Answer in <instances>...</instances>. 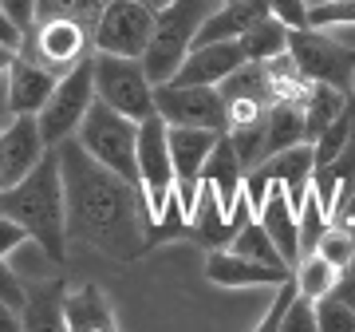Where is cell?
<instances>
[{"instance_id":"52a82bcc","label":"cell","mask_w":355,"mask_h":332,"mask_svg":"<svg viewBox=\"0 0 355 332\" xmlns=\"http://www.w3.org/2000/svg\"><path fill=\"white\" fill-rule=\"evenodd\" d=\"M91 56L83 64L71 67L67 76H60L51 99L44 103V111L36 115L40 135H44L48 147H60V142L76 139L79 127H83V119H87V111H91V103H95V64H91Z\"/></svg>"},{"instance_id":"5bb4252c","label":"cell","mask_w":355,"mask_h":332,"mask_svg":"<svg viewBox=\"0 0 355 332\" xmlns=\"http://www.w3.org/2000/svg\"><path fill=\"white\" fill-rule=\"evenodd\" d=\"M60 76L48 72V67H40L36 60H28L16 51L12 67H8V76H4V99H8V115H40L44 111V103L51 99V91H55Z\"/></svg>"},{"instance_id":"d4e9b609","label":"cell","mask_w":355,"mask_h":332,"mask_svg":"<svg viewBox=\"0 0 355 332\" xmlns=\"http://www.w3.org/2000/svg\"><path fill=\"white\" fill-rule=\"evenodd\" d=\"M111 0H36V20H55V16H64V20H79L83 28L95 32V20L103 16Z\"/></svg>"},{"instance_id":"ac0fdd59","label":"cell","mask_w":355,"mask_h":332,"mask_svg":"<svg viewBox=\"0 0 355 332\" xmlns=\"http://www.w3.org/2000/svg\"><path fill=\"white\" fill-rule=\"evenodd\" d=\"M202 182L225 202L229 214H233V206H237V198H241V190H245V166H241V158H237V151H233L229 135H221L214 154L205 158Z\"/></svg>"},{"instance_id":"836d02e7","label":"cell","mask_w":355,"mask_h":332,"mask_svg":"<svg viewBox=\"0 0 355 332\" xmlns=\"http://www.w3.org/2000/svg\"><path fill=\"white\" fill-rule=\"evenodd\" d=\"M0 8L8 13V20H12L20 32H32V24H36V0H0Z\"/></svg>"},{"instance_id":"f35d334b","label":"cell","mask_w":355,"mask_h":332,"mask_svg":"<svg viewBox=\"0 0 355 332\" xmlns=\"http://www.w3.org/2000/svg\"><path fill=\"white\" fill-rule=\"evenodd\" d=\"M12 60H16V51H12V48H4V44H0V79L8 76V67H12Z\"/></svg>"},{"instance_id":"5b68a950","label":"cell","mask_w":355,"mask_h":332,"mask_svg":"<svg viewBox=\"0 0 355 332\" xmlns=\"http://www.w3.org/2000/svg\"><path fill=\"white\" fill-rule=\"evenodd\" d=\"M91 64H95V99L99 103H107L111 111L135 119V123L154 115V83L146 76L142 60L95 51Z\"/></svg>"},{"instance_id":"d6a6232c","label":"cell","mask_w":355,"mask_h":332,"mask_svg":"<svg viewBox=\"0 0 355 332\" xmlns=\"http://www.w3.org/2000/svg\"><path fill=\"white\" fill-rule=\"evenodd\" d=\"M268 13L277 16L280 24H288V28H308L312 4H308V0H268Z\"/></svg>"},{"instance_id":"7402d4cb","label":"cell","mask_w":355,"mask_h":332,"mask_svg":"<svg viewBox=\"0 0 355 332\" xmlns=\"http://www.w3.org/2000/svg\"><path fill=\"white\" fill-rule=\"evenodd\" d=\"M340 269L324 261L320 254H304L300 257V265L292 269V281H296V293L308 297V301H320V297L336 293V285H340Z\"/></svg>"},{"instance_id":"b9f144b4","label":"cell","mask_w":355,"mask_h":332,"mask_svg":"<svg viewBox=\"0 0 355 332\" xmlns=\"http://www.w3.org/2000/svg\"><path fill=\"white\" fill-rule=\"evenodd\" d=\"M0 186H4V182H0Z\"/></svg>"},{"instance_id":"4dcf8cb0","label":"cell","mask_w":355,"mask_h":332,"mask_svg":"<svg viewBox=\"0 0 355 332\" xmlns=\"http://www.w3.org/2000/svg\"><path fill=\"white\" fill-rule=\"evenodd\" d=\"M292 297H296V281L288 277V281L280 285V289H272V305H268L265 320H261L253 332H280V320H284V313H288Z\"/></svg>"},{"instance_id":"9c48e42d","label":"cell","mask_w":355,"mask_h":332,"mask_svg":"<svg viewBox=\"0 0 355 332\" xmlns=\"http://www.w3.org/2000/svg\"><path fill=\"white\" fill-rule=\"evenodd\" d=\"M91 28H83L79 20H64V16H55V20H36L32 32L24 36L20 44V56L28 60H36L40 67H48L55 76H67L76 64H83L91 56Z\"/></svg>"},{"instance_id":"ba28073f","label":"cell","mask_w":355,"mask_h":332,"mask_svg":"<svg viewBox=\"0 0 355 332\" xmlns=\"http://www.w3.org/2000/svg\"><path fill=\"white\" fill-rule=\"evenodd\" d=\"M154 13L146 0H111L103 16L95 20L91 32V48L103 56H127V60H142L146 44L154 36Z\"/></svg>"},{"instance_id":"d590c367","label":"cell","mask_w":355,"mask_h":332,"mask_svg":"<svg viewBox=\"0 0 355 332\" xmlns=\"http://www.w3.org/2000/svg\"><path fill=\"white\" fill-rule=\"evenodd\" d=\"M0 44H4V48H12V51H20V44H24V32L8 20L4 8H0Z\"/></svg>"},{"instance_id":"e575fe53","label":"cell","mask_w":355,"mask_h":332,"mask_svg":"<svg viewBox=\"0 0 355 332\" xmlns=\"http://www.w3.org/2000/svg\"><path fill=\"white\" fill-rule=\"evenodd\" d=\"M24 242H32L24 226H16V222H12L8 214H0V257L16 254V249H20Z\"/></svg>"},{"instance_id":"603a6c76","label":"cell","mask_w":355,"mask_h":332,"mask_svg":"<svg viewBox=\"0 0 355 332\" xmlns=\"http://www.w3.org/2000/svg\"><path fill=\"white\" fill-rule=\"evenodd\" d=\"M288 24H280L277 16H268V20H261V24L249 32V36H241V51L249 64H268V60H277V56H284L288 51Z\"/></svg>"},{"instance_id":"8992f818","label":"cell","mask_w":355,"mask_h":332,"mask_svg":"<svg viewBox=\"0 0 355 332\" xmlns=\"http://www.w3.org/2000/svg\"><path fill=\"white\" fill-rule=\"evenodd\" d=\"M288 56L312 83L336 88L343 95H352L355 79V48L340 44V40L324 32V28H292L288 32Z\"/></svg>"},{"instance_id":"9a60e30c","label":"cell","mask_w":355,"mask_h":332,"mask_svg":"<svg viewBox=\"0 0 355 332\" xmlns=\"http://www.w3.org/2000/svg\"><path fill=\"white\" fill-rule=\"evenodd\" d=\"M186 233L193 242L209 245V249H229V242L237 238V226H233V214L225 210V202L217 198L209 186H198V198L190 206V217H186Z\"/></svg>"},{"instance_id":"30bf717a","label":"cell","mask_w":355,"mask_h":332,"mask_svg":"<svg viewBox=\"0 0 355 332\" xmlns=\"http://www.w3.org/2000/svg\"><path fill=\"white\" fill-rule=\"evenodd\" d=\"M154 115L166 127H198L225 135V99L217 88H190V83H158L154 88Z\"/></svg>"},{"instance_id":"83f0119b","label":"cell","mask_w":355,"mask_h":332,"mask_svg":"<svg viewBox=\"0 0 355 332\" xmlns=\"http://www.w3.org/2000/svg\"><path fill=\"white\" fill-rule=\"evenodd\" d=\"M296 217H300V249H304V254H312V249H316V242L324 238V230L331 226V217L324 214V206L316 202V194H308Z\"/></svg>"},{"instance_id":"4fadbf2b","label":"cell","mask_w":355,"mask_h":332,"mask_svg":"<svg viewBox=\"0 0 355 332\" xmlns=\"http://www.w3.org/2000/svg\"><path fill=\"white\" fill-rule=\"evenodd\" d=\"M241 40H225V44H198L190 48L186 64L178 67V76L170 83H190V88H221L237 67H245Z\"/></svg>"},{"instance_id":"2e32d148","label":"cell","mask_w":355,"mask_h":332,"mask_svg":"<svg viewBox=\"0 0 355 332\" xmlns=\"http://www.w3.org/2000/svg\"><path fill=\"white\" fill-rule=\"evenodd\" d=\"M268 0H241V4H221L198 32V44H225V40L249 36L261 20H268ZM193 44V48H198Z\"/></svg>"},{"instance_id":"8fae6325","label":"cell","mask_w":355,"mask_h":332,"mask_svg":"<svg viewBox=\"0 0 355 332\" xmlns=\"http://www.w3.org/2000/svg\"><path fill=\"white\" fill-rule=\"evenodd\" d=\"M48 151L51 147L44 142V135H40V119L36 115H16L8 127L0 131V182H4V186H16L20 179H28ZM4 186H0V190H4Z\"/></svg>"},{"instance_id":"484cf974","label":"cell","mask_w":355,"mask_h":332,"mask_svg":"<svg viewBox=\"0 0 355 332\" xmlns=\"http://www.w3.org/2000/svg\"><path fill=\"white\" fill-rule=\"evenodd\" d=\"M312 254H320L324 261H331L340 273H352V265H355V233L347 230V226H336V222H331Z\"/></svg>"},{"instance_id":"f1b7e54d","label":"cell","mask_w":355,"mask_h":332,"mask_svg":"<svg viewBox=\"0 0 355 332\" xmlns=\"http://www.w3.org/2000/svg\"><path fill=\"white\" fill-rule=\"evenodd\" d=\"M308 24L312 28H352L355 24V0H324V4H312L308 13Z\"/></svg>"},{"instance_id":"3957f363","label":"cell","mask_w":355,"mask_h":332,"mask_svg":"<svg viewBox=\"0 0 355 332\" xmlns=\"http://www.w3.org/2000/svg\"><path fill=\"white\" fill-rule=\"evenodd\" d=\"M221 4L217 0H174L170 8L158 13L154 20V36L146 44V56H142V67H146V76L150 83H170L178 76V67L186 64V56L190 48L198 44V32L209 16L217 13Z\"/></svg>"},{"instance_id":"ffe728a7","label":"cell","mask_w":355,"mask_h":332,"mask_svg":"<svg viewBox=\"0 0 355 332\" xmlns=\"http://www.w3.org/2000/svg\"><path fill=\"white\" fill-rule=\"evenodd\" d=\"M308 142V127H304V107L296 103H272L265 123V158L272 154H284L292 147Z\"/></svg>"},{"instance_id":"f546056e","label":"cell","mask_w":355,"mask_h":332,"mask_svg":"<svg viewBox=\"0 0 355 332\" xmlns=\"http://www.w3.org/2000/svg\"><path fill=\"white\" fill-rule=\"evenodd\" d=\"M280 332H320L316 324V301H308V297H292L288 313H284V320H280Z\"/></svg>"},{"instance_id":"277c9868","label":"cell","mask_w":355,"mask_h":332,"mask_svg":"<svg viewBox=\"0 0 355 332\" xmlns=\"http://www.w3.org/2000/svg\"><path fill=\"white\" fill-rule=\"evenodd\" d=\"M76 139L99 166H107L119 179H127L139 186V123L135 119L119 115L107 103L95 99Z\"/></svg>"},{"instance_id":"44dd1931","label":"cell","mask_w":355,"mask_h":332,"mask_svg":"<svg viewBox=\"0 0 355 332\" xmlns=\"http://www.w3.org/2000/svg\"><path fill=\"white\" fill-rule=\"evenodd\" d=\"M355 95H343V91L336 88H324V83H312V91H308L304 99V127H308V142H316L324 131L336 123V119L347 111V103H352Z\"/></svg>"},{"instance_id":"8d00e7d4","label":"cell","mask_w":355,"mask_h":332,"mask_svg":"<svg viewBox=\"0 0 355 332\" xmlns=\"http://www.w3.org/2000/svg\"><path fill=\"white\" fill-rule=\"evenodd\" d=\"M0 332H24V320H20V308L4 305V301H0Z\"/></svg>"},{"instance_id":"e0dca14e","label":"cell","mask_w":355,"mask_h":332,"mask_svg":"<svg viewBox=\"0 0 355 332\" xmlns=\"http://www.w3.org/2000/svg\"><path fill=\"white\" fill-rule=\"evenodd\" d=\"M67 285L55 277V281H40L28 289V301L20 308V320H24V332H67Z\"/></svg>"},{"instance_id":"d6986e66","label":"cell","mask_w":355,"mask_h":332,"mask_svg":"<svg viewBox=\"0 0 355 332\" xmlns=\"http://www.w3.org/2000/svg\"><path fill=\"white\" fill-rule=\"evenodd\" d=\"M67 332H119L111 317V305L103 297L99 285H79V289H67Z\"/></svg>"},{"instance_id":"7c38bea8","label":"cell","mask_w":355,"mask_h":332,"mask_svg":"<svg viewBox=\"0 0 355 332\" xmlns=\"http://www.w3.org/2000/svg\"><path fill=\"white\" fill-rule=\"evenodd\" d=\"M292 277V269L261 265L233 249H209L205 257V281L217 289H280Z\"/></svg>"},{"instance_id":"4316f807","label":"cell","mask_w":355,"mask_h":332,"mask_svg":"<svg viewBox=\"0 0 355 332\" xmlns=\"http://www.w3.org/2000/svg\"><path fill=\"white\" fill-rule=\"evenodd\" d=\"M316 324L320 332H355V313L343 297L328 293L316 301Z\"/></svg>"},{"instance_id":"ab89813d","label":"cell","mask_w":355,"mask_h":332,"mask_svg":"<svg viewBox=\"0 0 355 332\" xmlns=\"http://www.w3.org/2000/svg\"><path fill=\"white\" fill-rule=\"evenodd\" d=\"M146 4H150L154 13H162V8H170V4H174V0H146Z\"/></svg>"},{"instance_id":"74e56055","label":"cell","mask_w":355,"mask_h":332,"mask_svg":"<svg viewBox=\"0 0 355 332\" xmlns=\"http://www.w3.org/2000/svg\"><path fill=\"white\" fill-rule=\"evenodd\" d=\"M336 297H343V301L352 305V313H355V273H343V277H340V285H336Z\"/></svg>"},{"instance_id":"1f68e13d","label":"cell","mask_w":355,"mask_h":332,"mask_svg":"<svg viewBox=\"0 0 355 332\" xmlns=\"http://www.w3.org/2000/svg\"><path fill=\"white\" fill-rule=\"evenodd\" d=\"M0 301L12 308H24L28 301V285L16 277V269L8 265V257H0Z\"/></svg>"},{"instance_id":"cb8c5ba5","label":"cell","mask_w":355,"mask_h":332,"mask_svg":"<svg viewBox=\"0 0 355 332\" xmlns=\"http://www.w3.org/2000/svg\"><path fill=\"white\" fill-rule=\"evenodd\" d=\"M229 249H233V254H241V257H249V261H261V265L288 269V265H284V257H280V249L272 245V238L265 233V226H261L257 217L245 226V230H237V238L229 242Z\"/></svg>"},{"instance_id":"7a4b0ae2","label":"cell","mask_w":355,"mask_h":332,"mask_svg":"<svg viewBox=\"0 0 355 332\" xmlns=\"http://www.w3.org/2000/svg\"><path fill=\"white\" fill-rule=\"evenodd\" d=\"M0 214H8L16 226H24L28 238L40 245V254L48 261L60 265L67 257V202L55 147L40 158V166L28 179L0 190Z\"/></svg>"},{"instance_id":"6da1fadb","label":"cell","mask_w":355,"mask_h":332,"mask_svg":"<svg viewBox=\"0 0 355 332\" xmlns=\"http://www.w3.org/2000/svg\"><path fill=\"white\" fill-rule=\"evenodd\" d=\"M55 151L64 174L67 242L91 245L119 265L135 261L146 249V210L139 186L99 166L79 147V139L60 142Z\"/></svg>"},{"instance_id":"60d3db41","label":"cell","mask_w":355,"mask_h":332,"mask_svg":"<svg viewBox=\"0 0 355 332\" xmlns=\"http://www.w3.org/2000/svg\"><path fill=\"white\" fill-rule=\"evenodd\" d=\"M221 4H241V0H221Z\"/></svg>"}]
</instances>
